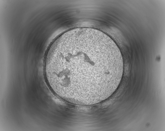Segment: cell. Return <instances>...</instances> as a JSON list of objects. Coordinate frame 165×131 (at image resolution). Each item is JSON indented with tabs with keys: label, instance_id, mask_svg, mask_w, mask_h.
I'll list each match as a JSON object with an SVG mask.
<instances>
[{
	"label": "cell",
	"instance_id": "obj_1",
	"mask_svg": "<svg viewBox=\"0 0 165 131\" xmlns=\"http://www.w3.org/2000/svg\"><path fill=\"white\" fill-rule=\"evenodd\" d=\"M47 82L58 95L93 98L113 85L123 72L117 46L101 33L80 29L66 33L51 44L45 57Z\"/></svg>",
	"mask_w": 165,
	"mask_h": 131
}]
</instances>
